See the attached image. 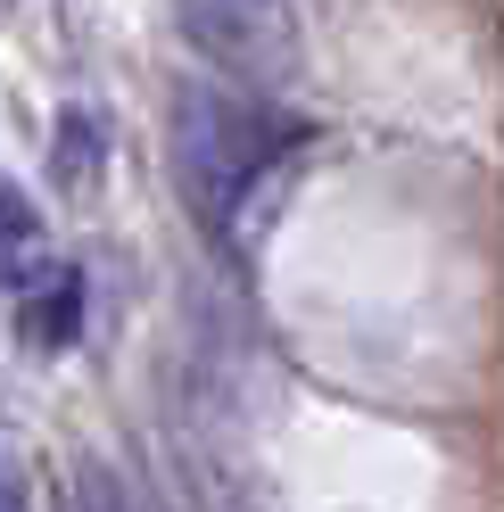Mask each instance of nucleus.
Instances as JSON below:
<instances>
[{
  "mask_svg": "<svg viewBox=\"0 0 504 512\" xmlns=\"http://www.w3.org/2000/svg\"><path fill=\"white\" fill-rule=\"evenodd\" d=\"M298 141L306 133L290 116L232 100V91H182V116H174V166H182V190H191V207L207 223H232L248 207V190H265Z\"/></svg>",
  "mask_w": 504,
  "mask_h": 512,
  "instance_id": "1",
  "label": "nucleus"
},
{
  "mask_svg": "<svg viewBox=\"0 0 504 512\" xmlns=\"http://www.w3.org/2000/svg\"><path fill=\"white\" fill-rule=\"evenodd\" d=\"M182 34L199 58H215L224 75L248 83H281L290 75V0H182Z\"/></svg>",
  "mask_w": 504,
  "mask_h": 512,
  "instance_id": "2",
  "label": "nucleus"
},
{
  "mask_svg": "<svg viewBox=\"0 0 504 512\" xmlns=\"http://www.w3.org/2000/svg\"><path fill=\"white\" fill-rule=\"evenodd\" d=\"M75 323H83V273L75 265H42L34 298H25V347H75Z\"/></svg>",
  "mask_w": 504,
  "mask_h": 512,
  "instance_id": "3",
  "label": "nucleus"
},
{
  "mask_svg": "<svg viewBox=\"0 0 504 512\" xmlns=\"http://www.w3.org/2000/svg\"><path fill=\"white\" fill-rule=\"evenodd\" d=\"M17 273H42V215L17 182H0V281Z\"/></svg>",
  "mask_w": 504,
  "mask_h": 512,
  "instance_id": "4",
  "label": "nucleus"
},
{
  "mask_svg": "<svg viewBox=\"0 0 504 512\" xmlns=\"http://www.w3.org/2000/svg\"><path fill=\"white\" fill-rule=\"evenodd\" d=\"M75 512H133L108 463H83V479H75Z\"/></svg>",
  "mask_w": 504,
  "mask_h": 512,
  "instance_id": "5",
  "label": "nucleus"
},
{
  "mask_svg": "<svg viewBox=\"0 0 504 512\" xmlns=\"http://www.w3.org/2000/svg\"><path fill=\"white\" fill-rule=\"evenodd\" d=\"M0 512H34V488H25V471L0 455Z\"/></svg>",
  "mask_w": 504,
  "mask_h": 512,
  "instance_id": "6",
  "label": "nucleus"
}]
</instances>
